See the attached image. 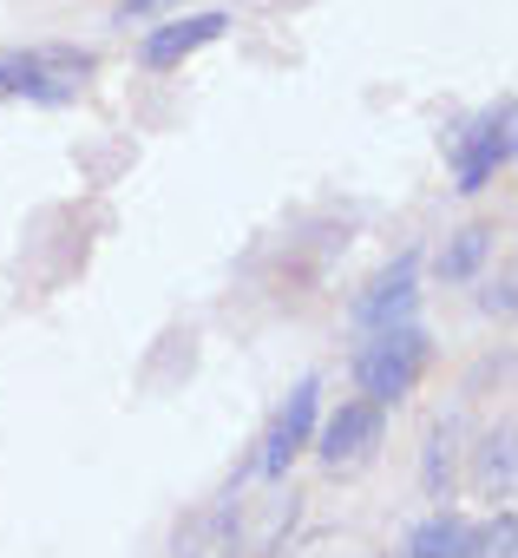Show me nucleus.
Listing matches in <instances>:
<instances>
[{
    "instance_id": "f257e3e1",
    "label": "nucleus",
    "mask_w": 518,
    "mask_h": 558,
    "mask_svg": "<svg viewBox=\"0 0 518 558\" xmlns=\"http://www.w3.org/2000/svg\"><path fill=\"white\" fill-rule=\"evenodd\" d=\"M433 362H440V342H433V329L414 316V323L361 329V342H355V355H348V381H355L361 401H374V408L394 414V408L433 375Z\"/></svg>"
},
{
    "instance_id": "f03ea898",
    "label": "nucleus",
    "mask_w": 518,
    "mask_h": 558,
    "mask_svg": "<svg viewBox=\"0 0 518 558\" xmlns=\"http://www.w3.org/2000/svg\"><path fill=\"white\" fill-rule=\"evenodd\" d=\"M0 66H8V99H27V106H73V99L92 86L99 53H92V47L47 40V47L0 53Z\"/></svg>"
},
{
    "instance_id": "7ed1b4c3",
    "label": "nucleus",
    "mask_w": 518,
    "mask_h": 558,
    "mask_svg": "<svg viewBox=\"0 0 518 558\" xmlns=\"http://www.w3.org/2000/svg\"><path fill=\"white\" fill-rule=\"evenodd\" d=\"M511 99H492V106H479L466 125H453L446 132V178H453V191L459 197H479V191H492V178L511 165Z\"/></svg>"
},
{
    "instance_id": "20e7f679",
    "label": "nucleus",
    "mask_w": 518,
    "mask_h": 558,
    "mask_svg": "<svg viewBox=\"0 0 518 558\" xmlns=\"http://www.w3.org/2000/svg\"><path fill=\"white\" fill-rule=\"evenodd\" d=\"M381 440H387V408H374V401H361V395H342L335 408H322L309 453H316L322 473H342V480H348V473L374 466Z\"/></svg>"
},
{
    "instance_id": "39448f33",
    "label": "nucleus",
    "mask_w": 518,
    "mask_h": 558,
    "mask_svg": "<svg viewBox=\"0 0 518 558\" xmlns=\"http://www.w3.org/2000/svg\"><path fill=\"white\" fill-rule=\"evenodd\" d=\"M316 421H322V375H303V381L283 395V408L270 414L263 440H256V460H249V473H256V480H270V486H283V480H289V466L309 453V440H316Z\"/></svg>"
},
{
    "instance_id": "423d86ee",
    "label": "nucleus",
    "mask_w": 518,
    "mask_h": 558,
    "mask_svg": "<svg viewBox=\"0 0 518 558\" xmlns=\"http://www.w3.org/2000/svg\"><path fill=\"white\" fill-rule=\"evenodd\" d=\"M420 296H427V250H400V256H387L368 283L355 290L348 323H355V336L361 329H387V323H414Z\"/></svg>"
},
{
    "instance_id": "0eeeda50",
    "label": "nucleus",
    "mask_w": 518,
    "mask_h": 558,
    "mask_svg": "<svg viewBox=\"0 0 518 558\" xmlns=\"http://www.w3.org/2000/svg\"><path fill=\"white\" fill-rule=\"evenodd\" d=\"M223 34H230V14H223V8H203V14H158V21H145V34H138V66H145V73H171V66H184L190 53L217 47Z\"/></svg>"
},
{
    "instance_id": "6e6552de",
    "label": "nucleus",
    "mask_w": 518,
    "mask_h": 558,
    "mask_svg": "<svg viewBox=\"0 0 518 558\" xmlns=\"http://www.w3.org/2000/svg\"><path fill=\"white\" fill-rule=\"evenodd\" d=\"M459 480L472 486V499L511 506V421H492L472 434V447L459 453Z\"/></svg>"
},
{
    "instance_id": "1a4fd4ad",
    "label": "nucleus",
    "mask_w": 518,
    "mask_h": 558,
    "mask_svg": "<svg viewBox=\"0 0 518 558\" xmlns=\"http://www.w3.org/2000/svg\"><path fill=\"white\" fill-rule=\"evenodd\" d=\"M394 558H479V519H466L459 506H427Z\"/></svg>"
},
{
    "instance_id": "9d476101",
    "label": "nucleus",
    "mask_w": 518,
    "mask_h": 558,
    "mask_svg": "<svg viewBox=\"0 0 518 558\" xmlns=\"http://www.w3.org/2000/svg\"><path fill=\"white\" fill-rule=\"evenodd\" d=\"M177 558H243V493H223L217 506L190 512L177 525Z\"/></svg>"
},
{
    "instance_id": "9b49d317",
    "label": "nucleus",
    "mask_w": 518,
    "mask_h": 558,
    "mask_svg": "<svg viewBox=\"0 0 518 558\" xmlns=\"http://www.w3.org/2000/svg\"><path fill=\"white\" fill-rule=\"evenodd\" d=\"M459 453H466L459 414L427 421V434H420V493H427L433 506H453V493H459Z\"/></svg>"
},
{
    "instance_id": "f8f14e48",
    "label": "nucleus",
    "mask_w": 518,
    "mask_h": 558,
    "mask_svg": "<svg viewBox=\"0 0 518 558\" xmlns=\"http://www.w3.org/2000/svg\"><path fill=\"white\" fill-rule=\"evenodd\" d=\"M492 250H498V230L492 223H459V230H446V243L433 250V276L440 283H479L485 276V263H492Z\"/></svg>"
},
{
    "instance_id": "ddd939ff",
    "label": "nucleus",
    "mask_w": 518,
    "mask_h": 558,
    "mask_svg": "<svg viewBox=\"0 0 518 558\" xmlns=\"http://www.w3.org/2000/svg\"><path fill=\"white\" fill-rule=\"evenodd\" d=\"M171 8H177V0H112V21L119 27H145V21H158Z\"/></svg>"
},
{
    "instance_id": "4468645a",
    "label": "nucleus",
    "mask_w": 518,
    "mask_h": 558,
    "mask_svg": "<svg viewBox=\"0 0 518 558\" xmlns=\"http://www.w3.org/2000/svg\"><path fill=\"white\" fill-rule=\"evenodd\" d=\"M479 310H485V316H511V276H498V283H485Z\"/></svg>"
},
{
    "instance_id": "2eb2a0df",
    "label": "nucleus",
    "mask_w": 518,
    "mask_h": 558,
    "mask_svg": "<svg viewBox=\"0 0 518 558\" xmlns=\"http://www.w3.org/2000/svg\"><path fill=\"white\" fill-rule=\"evenodd\" d=\"M0 99H8V66H0Z\"/></svg>"
}]
</instances>
